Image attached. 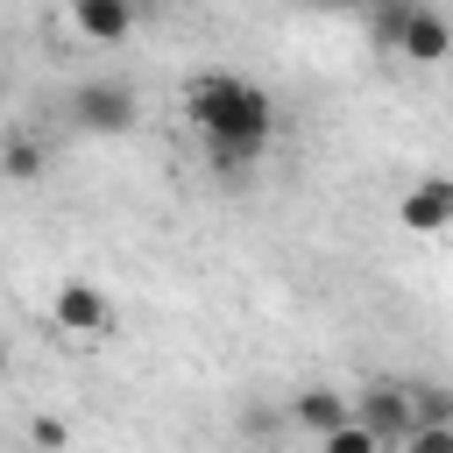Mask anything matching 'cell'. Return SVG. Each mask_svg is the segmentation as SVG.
Here are the masks:
<instances>
[{"label": "cell", "mask_w": 453, "mask_h": 453, "mask_svg": "<svg viewBox=\"0 0 453 453\" xmlns=\"http://www.w3.org/2000/svg\"><path fill=\"white\" fill-rule=\"evenodd\" d=\"M347 418L382 446V453H396L403 439H411V403H403V382H368L354 403H347Z\"/></svg>", "instance_id": "3"}, {"label": "cell", "mask_w": 453, "mask_h": 453, "mask_svg": "<svg viewBox=\"0 0 453 453\" xmlns=\"http://www.w3.org/2000/svg\"><path fill=\"white\" fill-rule=\"evenodd\" d=\"M290 418H297L304 432H319V439H326V432H340V425H347V396H340V389H326V382H311V389H297V396H290Z\"/></svg>", "instance_id": "8"}, {"label": "cell", "mask_w": 453, "mask_h": 453, "mask_svg": "<svg viewBox=\"0 0 453 453\" xmlns=\"http://www.w3.org/2000/svg\"><path fill=\"white\" fill-rule=\"evenodd\" d=\"M71 21H78V35H92L106 50L134 35V7L127 0H71Z\"/></svg>", "instance_id": "7"}, {"label": "cell", "mask_w": 453, "mask_h": 453, "mask_svg": "<svg viewBox=\"0 0 453 453\" xmlns=\"http://www.w3.org/2000/svg\"><path fill=\"white\" fill-rule=\"evenodd\" d=\"M28 439H35V453H64V446H71V425H64L57 411H42V418L28 425Z\"/></svg>", "instance_id": "12"}, {"label": "cell", "mask_w": 453, "mask_h": 453, "mask_svg": "<svg viewBox=\"0 0 453 453\" xmlns=\"http://www.w3.org/2000/svg\"><path fill=\"white\" fill-rule=\"evenodd\" d=\"M50 319H57L64 333H106V326H113V304H106V290H99V283L71 276V283H57V304H50Z\"/></svg>", "instance_id": "4"}, {"label": "cell", "mask_w": 453, "mask_h": 453, "mask_svg": "<svg viewBox=\"0 0 453 453\" xmlns=\"http://www.w3.org/2000/svg\"><path fill=\"white\" fill-rule=\"evenodd\" d=\"M319 453H382V446H375V439H368V432L347 418L340 432H326V439H319Z\"/></svg>", "instance_id": "14"}, {"label": "cell", "mask_w": 453, "mask_h": 453, "mask_svg": "<svg viewBox=\"0 0 453 453\" xmlns=\"http://www.w3.org/2000/svg\"><path fill=\"white\" fill-rule=\"evenodd\" d=\"M276 425H283V411H276V403H248V411H241V432H248V439H269Z\"/></svg>", "instance_id": "15"}, {"label": "cell", "mask_w": 453, "mask_h": 453, "mask_svg": "<svg viewBox=\"0 0 453 453\" xmlns=\"http://www.w3.org/2000/svg\"><path fill=\"white\" fill-rule=\"evenodd\" d=\"M453 50V28H446V14L439 7H411V21H403V35H396V57H411V64H439Z\"/></svg>", "instance_id": "6"}, {"label": "cell", "mask_w": 453, "mask_h": 453, "mask_svg": "<svg viewBox=\"0 0 453 453\" xmlns=\"http://www.w3.org/2000/svg\"><path fill=\"white\" fill-rule=\"evenodd\" d=\"M396 453H453V425H411V439Z\"/></svg>", "instance_id": "13"}, {"label": "cell", "mask_w": 453, "mask_h": 453, "mask_svg": "<svg viewBox=\"0 0 453 453\" xmlns=\"http://www.w3.org/2000/svg\"><path fill=\"white\" fill-rule=\"evenodd\" d=\"M403 403H411V425H453V396L439 382H403Z\"/></svg>", "instance_id": "10"}, {"label": "cell", "mask_w": 453, "mask_h": 453, "mask_svg": "<svg viewBox=\"0 0 453 453\" xmlns=\"http://www.w3.org/2000/svg\"><path fill=\"white\" fill-rule=\"evenodd\" d=\"M191 120H198V134L212 142V149H248V156H262L269 142H276V99L255 85V78H241V71H205V78H191Z\"/></svg>", "instance_id": "1"}, {"label": "cell", "mask_w": 453, "mask_h": 453, "mask_svg": "<svg viewBox=\"0 0 453 453\" xmlns=\"http://www.w3.org/2000/svg\"><path fill=\"white\" fill-rule=\"evenodd\" d=\"M0 99H7V71H0Z\"/></svg>", "instance_id": "17"}, {"label": "cell", "mask_w": 453, "mask_h": 453, "mask_svg": "<svg viewBox=\"0 0 453 453\" xmlns=\"http://www.w3.org/2000/svg\"><path fill=\"white\" fill-rule=\"evenodd\" d=\"M7 368H14V354H7V340H0V382H7Z\"/></svg>", "instance_id": "16"}, {"label": "cell", "mask_w": 453, "mask_h": 453, "mask_svg": "<svg viewBox=\"0 0 453 453\" xmlns=\"http://www.w3.org/2000/svg\"><path fill=\"white\" fill-rule=\"evenodd\" d=\"M71 120H78L85 134H127V127L142 120V99H134L127 78H85V85L71 92Z\"/></svg>", "instance_id": "2"}, {"label": "cell", "mask_w": 453, "mask_h": 453, "mask_svg": "<svg viewBox=\"0 0 453 453\" xmlns=\"http://www.w3.org/2000/svg\"><path fill=\"white\" fill-rule=\"evenodd\" d=\"M411 7H418V0H375V7H368V42H375V50H396Z\"/></svg>", "instance_id": "11"}, {"label": "cell", "mask_w": 453, "mask_h": 453, "mask_svg": "<svg viewBox=\"0 0 453 453\" xmlns=\"http://www.w3.org/2000/svg\"><path fill=\"white\" fill-rule=\"evenodd\" d=\"M396 219L411 226V234H439L446 219H453V177H425V184H411L403 191V205H396Z\"/></svg>", "instance_id": "5"}, {"label": "cell", "mask_w": 453, "mask_h": 453, "mask_svg": "<svg viewBox=\"0 0 453 453\" xmlns=\"http://www.w3.org/2000/svg\"><path fill=\"white\" fill-rule=\"evenodd\" d=\"M42 170H50V156H42L35 134H7V142H0V177H7V184H35Z\"/></svg>", "instance_id": "9"}]
</instances>
